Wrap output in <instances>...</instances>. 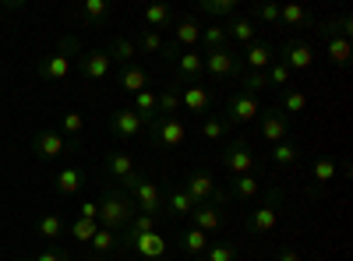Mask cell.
<instances>
[{"label": "cell", "instance_id": "cell-9", "mask_svg": "<svg viewBox=\"0 0 353 261\" xmlns=\"http://www.w3.org/2000/svg\"><path fill=\"white\" fill-rule=\"evenodd\" d=\"M113 71V61H110V53L106 50H81L78 56V74L88 78V81H106Z\"/></svg>", "mask_w": 353, "mask_h": 261}, {"label": "cell", "instance_id": "cell-25", "mask_svg": "<svg viewBox=\"0 0 353 261\" xmlns=\"http://www.w3.org/2000/svg\"><path fill=\"white\" fill-rule=\"evenodd\" d=\"M173 43L184 46V50H194L201 43V25L194 18H181V21L173 25Z\"/></svg>", "mask_w": 353, "mask_h": 261}, {"label": "cell", "instance_id": "cell-32", "mask_svg": "<svg viewBox=\"0 0 353 261\" xmlns=\"http://www.w3.org/2000/svg\"><path fill=\"white\" fill-rule=\"evenodd\" d=\"M198 11H201V14H212L216 21H223V18L237 14V0H201Z\"/></svg>", "mask_w": 353, "mask_h": 261}, {"label": "cell", "instance_id": "cell-43", "mask_svg": "<svg viewBox=\"0 0 353 261\" xmlns=\"http://www.w3.org/2000/svg\"><path fill=\"white\" fill-rule=\"evenodd\" d=\"M96 229H99V222H96V219H81V216H78V219L68 226V233H71L78 244H88V240L96 237Z\"/></svg>", "mask_w": 353, "mask_h": 261}, {"label": "cell", "instance_id": "cell-7", "mask_svg": "<svg viewBox=\"0 0 353 261\" xmlns=\"http://www.w3.org/2000/svg\"><path fill=\"white\" fill-rule=\"evenodd\" d=\"M223 166L233 173V177H248V173H254V152L248 149V141L244 138H233L226 141V149H223Z\"/></svg>", "mask_w": 353, "mask_h": 261}, {"label": "cell", "instance_id": "cell-27", "mask_svg": "<svg viewBox=\"0 0 353 261\" xmlns=\"http://www.w3.org/2000/svg\"><path fill=\"white\" fill-rule=\"evenodd\" d=\"M121 89H124V92H131V96L145 92V89H149V71H145V67H138V64H131V67H121Z\"/></svg>", "mask_w": 353, "mask_h": 261}, {"label": "cell", "instance_id": "cell-34", "mask_svg": "<svg viewBox=\"0 0 353 261\" xmlns=\"http://www.w3.org/2000/svg\"><path fill=\"white\" fill-rule=\"evenodd\" d=\"M336 173H339V163H336V159H314L311 180H314V187H321V184H332Z\"/></svg>", "mask_w": 353, "mask_h": 261}, {"label": "cell", "instance_id": "cell-52", "mask_svg": "<svg viewBox=\"0 0 353 261\" xmlns=\"http://www.w3.org/2000/svg\"><path fill=\"white\" fill-rule=\"evenodd\" d=\"M276 261H301V254L293 247H283V251H276Z\"/></svg>", "mask_w": 353, "mask_h": 261}, {"label": "cell", "instance_id": "cell-3", "mask_svg": "<svg viewBox=\"0 0 353 261\" xmlns=\"http://www.w3.org/2000/svg\"><path fill=\"white\" fill-rule=\"evenodd\" d=\"M74 56H81V43L74 36H64L61 50L39 61V78L43 81H68L71 71H74Z\"/></svg>", "mask_w": 353, "mask_h": 261}, {"label": "cell", "instance_id": "cell-18", "mask_svg": "<svg viewBox=\"0 0 353 261\" xmlns=\"http://www.w3.org/2000/svg\"><path fill=\"white\" fill-rule=\"evenodd\" d=\"M110 131L121 138V141H128V138H134L138 131H141V121H138V113L131 109V106H121V109H113L110 113Z\"/></svg>", "mask_w": 353, "mask_h": 261}, {"label": "cell", "instance_id": "cell-50", "mask_svg": "<svg viewBox=\"0 0 353 261\" xmlns=\"http://www.w3.org/2000/svg\"><path fill=\"white\" fill-rule=\"evenodd\" d=\"M201 258H205V261H237V247H230V244H212Z\"/></svg>", "mask_w": 353, "mask_h": 261}, {"label": "cell", "instance_id": "cell-11", "mask_svg": "<svg viewBox=\"0 0 353 261\" xmlns=\"http://www.w3.org/2000/svg\"><path fill=\"white\" fill-rule=\"evenodd\" d=\"M258 134H261L265 141H272V145L286 141V134H290V121H286V113H283L279 106L258 113Z\"/></svg>", "mask_w": 353, "mask_h": 261}, {"label": "cell", "instance_id": "cell-47", "mask_svg": "<svg viewBox=\"0 0 353 261\" xmlns=\"http://www.w3.org/2000/svg\"><path fill=\"white\" fill-rule=\"evenodd\" d=\"M18 261H71V254L64 247H43V251H32V254H25Z\"/></svg>", "mask_w": 353, "mask_h": 261}, {"label": "cell", "instance_id": "cell-23", "mask_svg": "<svg viewBox=\"0 0 353 261\" xmlns=\"http://www.w3.org/2000/svg\"><path fill=\"white\" fill-rule=\"evenodd\" d=\"M261 194V184L254 173H248V177H233V184L226 187V198L230 201H254Z\"/></svg>", "mask_w": 353, "mask_h": 261}, {"label": "cell", "instance_id": "cell-4", "mask_svg": "<svg viewBox=\"0 0 353 261\" xmlns=\"http://www.w3.org/2000/svg\"><path fill=\"white\" fill-rule=\"evenodd\" d=\"M279 205H283V187L272 184L269 191H265V198H258V209L248 219L251 233H269V229L276 226V219H279Z\"/></svg>", "mask_w": 353, "mask_h": 261}, {"label": "cell", "instance_id": "cell-39", "mask_svg": "<svg viewBox=\"0 0 353 261\" xmlns=\"http://www.w3.org/2000/svg\"><path fill=\"white\" fill-rule=\"evenodd\" d=\"M201 43H205V50H223L226 46V28H223V21H212V25H205L201 28Z\"/></svg>", "mask_w": 353, "mask_h": 261}, {"label": "cell", "instance_id": "cell-42", "mask_svg": "<svg viewBox=\"0 0 353 261\" xmlns=\"http://www.w3.org/2000/svg\"><path fill=\"white\" fill-rule=\"evenodd\" d=\"M36 229H39V237H43V240H50V244H53V240H61V233H64V219L50 212V216H43V219H39V226H36Z\"/></svg>", "mask_w": 353, "mask_h": 261}, {"label": "cell", "instance_id": "cell-16", "mask_svg": "<svg viewBox=\"0 0 353 261\" xmlns=\"http://www.w3.org/2000/svg\"><path fill=\"white\" fill-rule=\"evenodd\" d=\"M194 209V201L184 194V187H163V216L173 219V222H181L188 219Z\"/></svg>", "mask_w": 353, "mask_h": 261}, {"label": "cell", "instance_id": "cell-6", "mask_svg": "<svg viewBox=\"0 0 353 261\" xmlns=\"http://www.w3.org/2000/svg\"><path fill=\"white\" fill-rule=\"evenodd\" d=\"M201 61H205V74H212V78H219V81H223V78H233V74H241V67H244L241 53H237V50H230V46L205 53Z\"/></svg>", "mask_w": 353, "mask_h": 261}, {"label": "cell", "instance_id": "cell-33", "mask_svg": "<svg viewBox=\"0 0 353 261\" xmlns=\"http://www.w3.org/2000/svg\"><path fill=\"white\" fill-rule=\"evenodd\" d=\"M325 53H329V61H332L336 67H346V64H350V39L329 36V39H325Z\"/></svg>", "mask_w": 353, "mask_h": 261}, {"label": "cell", "instance_id": "cell-21", "mask_svg": "<svg viewBox=\"0 0 353 261\" xmlns=\"http://www.w3.org/2000/svg\"><path fill=\"white\" fill-rule=\"evenodd\" d=\"M81 187H85V173H81L78 166H64V169H57V177H53V191L61 194V198H74Z\"/></svg>", "mask_w": 353, "mask_h": 261}, {"label": "cell", "instance_id": "cell-15", "mask_svg": "<svg viewBox=\"0 0 353 261\" xmlns=\"http://www.w3.org/2000/svg\"><path fill=\"white\" fill-rule=\"evenodd\" d=\"M276 61H279V64H286L290 71H307V67L314 64V53H311V46H307V43L290 39V43H283V50H279Z\"/></svg>", "mask_w": 353, "mask_h": 261}, {"label": "cell", "instance_id": "cell-5", "mask_svg": "<svg viewBox=\"0 0 353 261\" xmlns=\"http://www.w3.org/2000/svg\"><path fill=\"white\" fill-rule=\"evenodd\" d=\"M149 134H152V145H159V149H176V145L188 141V121L184 117H156L149 124Z\"/></svg>", "mask_w": 353, "mask_h": 261}, {"label": "cell", "instance_id": "cell-17", "mask_svg": "<svg viewBox=\"0 0 353 261\" xmlns=\"http://www.w3.org/2000/svg\"><path fill=\"white\" fill-rule=\"evenodd\" d=\"M212 92L209 89H205V85L198 81V85H184V89H181V106L188 109V113H201V117H205V113H209L212 109Z\"/></svg>", "mask_w": 353, "mask_h": 261}, {"label": "cell", "instance_id": "cell-44", "mask_svg": "<svg viewBox=\"0 0 353 261\" xmlns=\"http://www.w3.org/2000/svg\"><path fill=\"white\" fill-rule=\"evenodd\" d=\"M290 78H293V71H290L286 64H279V61H272L269 71H265V81H269V89H290Z\"/></svg>", "mask_w": 353, "mask_h": 261}, {"label": "cell", "instance_id": "cell-13", "mask_svg": "<svg viewBox=\"0 0 353 261\" xmlns=\"http://www.w3.org/2000/svg\"><path fill=\"white\" fill-rule=\"evenodd\" d=\"M128 251H134L141 261H159V258H166L170 244H166V237L159 233V229H152V233H138V237L128 244Z\"/></svg>", "mask_w": 353, "mask_h": 261}, {"label": "cell", "instance_id": "cell-12", "mask_svg": "<svg viewBox=\"0 0 353 261\" xmlns=\"http://www.w3.org/2000/svg\"><path fill=\"white\" fill-rule=\"evenodd\" d=\"M258 113H261V106H258L254 96L233 92V96L226 99V121H230V127H233V124H251V121H258Z\"/></svg>", "mask_w": 353, "mask_h": 261}, {"label": "cell", "instance_id": "cell-8", "mask_svg": "<svg viewBox=\"0 0 353 261\" xmlns=\"http://www.w3.org/2000/svg\"><path fill=\"white\" fill-rule=\"evenodd\" d=\"M219 191L223 187L216 184V177H212V173H205V169L188 173V180H184V194L194 201V205H212Z\"/></svg>", "mask_w": 353, "mask_h": 261}, {"label": "cell", "instance_id": "cell-1", "mask_svg": "<svg viewBox=\"0 0 353 261\" xmlns=\"http://www.w3.org/2000/svg\"><path fill=\"white\" fill-rule=\"evenodd\" d=\"M138 209H134V201H131V194L128 191H121V187H106L103 191V201H99V226L103 229H110V233H121V229H128V222H131V216H134Z\"/></svg>", "mask_w": 353, "mask_h": 261}, {"label": "cell", "instance_id": "cell-37", "mask_svg": "<svg viewBox=\"0 0 353 261\" xmlns=\"http://www.w3.org/2000/svg\"><path fill=\"white\" fill-rule=\"evenodd\" d=\"M279 109L286 113V121L297 117V113L307 109V96H304L301 89H283V106H279Z\"/></svg>", "mask_w": 353, "mask_h": 261}, {"label": "cell", "instance_id": "cell-2", "mask_svg": "<svg viewBox=\"0 0 353 261\" xmlns=\"http://www.w3.org/2000/svg\"><path fill=\"white\" fill-rule=\"evenodd\" d=\"M121 191H128V194H131V201H134V209H138V212L163 216V187H159L156 180L145 177L141 169H134L131 177H124V180H121Z\"/></svg>", "mask_w": 353, "mask_h": 261}, {"label": "cell", "instance_id": "cell-45", "mask_svg": "<svg viewBox=\"0 0 353 261\" xmlns=\"http://www.w3.org/2000/svg\"><path fill=\"white\" fill-rule=\"evenodd\" d=\"M134 46L141 50V53H163V36L159 32H152V28H141V32L134 36Z\"/></svg>", "mask_w": 353, "mask_h": 261}, {"label": "cell", "instance_id": "cell-38", "mask_svg": "<svg viewBox=\"0 0 353 261\" xmlns=\"http://www.w3.org/2000/svg\"><path fill=\"white\" fill-rule=\"evenodd\" d=\"M248 18L258 25V21H265V25H279V4H265V0H258V4H251L248 8Z\"/></svg>", "mask_w": 353, "mask_h": 261}, {"label": "cell", "instance_id": "cell-22", "mask_svg": "<svg viewBox=\"0 0 353 261\" xmlns=\"http://www.w3.org/2000/svg\"><path fill=\"white\" fill-rule=\"evenodd\" d=\"M241 61L248 64V71H269V64L276 61V46L272 43H251Z\"/></svg>", "mask_w": 353, "mask_h": 261}, {"label": "cell", "instance_id": "cell-48", "mask_svg": "<svg viewBox=\"0 0 353 261\" xmlns=\"http://www.w3.org/2000/svg\"><path fill=\"white\" fill-rule=\"evenodd\" d=\"M269 89V81H265V71H248L244 74V96H258V92H265Z\"/></svg>", "mask_w": 353, "mask_h": 261}, {"label": "cell", "instance_id": "cell-35", "mask_svg": "<svg viewBox=\"0 0 353 261\" xmlns=\"http://www.w3.org/2000/svg\"><path fill=\"white\" fill-rule=\"evenodd\" d=\"M170 21H173V11L166 4H149V8H145V28L159 32V28H166Z\"/></svg>", "mask_w": 353, "mask_h": 261}, {"label": "cell", "instance_id": "cell-49", "mask_svg": "<svg viewBox=\"0 0 353 261\" xmlns=\"http://www.w3.org/2000/svg\"><path fill=\"white\" fill-rule=\"evenodd\" d=\"M81 127H85V117H81V113H74V109L61 113V131H64V138H71V134H81Z\"/></svg>", "mask_w": 353, "mask_h": 261}, {"label": "cell", "instance_id": "cell-19", "mask_svg": "<svg viewBox=\"0 0 353 261\" xmlns=\"http://www.w3.org/2000/svg\"><path fill=\"white\" fill-rule=\"evenodd\" d=\"M226 39H233V43H241V46H251V43H258V25L248 18V14H233L226 25Z\"/></svg>", "mask_w": 353, "mask_h": 261}, {"label": "cell", "instance_id": "cell-40", "mask_svg": "<svg viewBox=\"0 0 353 261\" xmlns=\"http://www.w3.org/2000/svg\"><path fill=\"white\" fill-rule=\"evenodd\" d=\"M106 14H110V4H106V0H81V18H85L88 25L106 21Z\"/></svg>", "mask_w": 353, "mask_h": 261}, {"label": "cell", "instance_id": "cell-53", "mask_svg": "<svg viewBox=\"0 0 353 261\" xmlns=\"http://www.w3.org/2000/svg\"><path fill=\"white\" fill-rule=\"evenodd\" d=\"M159 261H170V258H159Z\"/></svg>", "mask_w": 353, "mask_h": 261}, {"label": "cell", "instance_id": "cell-26", "mask_svg": "<svg viewBox=\"0 0 353 261\" xmlns=\"http://www.w3.org/2000/svg\"><path fill=\"white\" fill-rule=\"evenodd\" d=\"M106 53H110V61L113 64H121V67H131L134 64V56H138V46H134V39H124V36H117L110 46H106Z\"/></svg>", "mask_w": 353, "mask_h": 261}, {"label": "cell", "instance_id": "cell-41", "mask_svg": "<svg viewBox=\"0 0 353 261\" xmlns=\"http://www.w3.org/2000/svg\"><path fill=\"white\" fill-rule=\"evenodd\" d=\"M318 32L325 36V39H329V36H343V39H350V36H353V21H350V14H343V18H336V21L329 18V21H321Z\"/></svg>", "mask_w": 353, "mask_h": 261}, {"label": "cell", "instance_id": "cell-30", "mask_svg": "<svg viewBox=\"0 0 353 261\" xmlns=\"http://www.w3.org/2000/svg\"><path fill=\"white\" fill-rule=\"evenodd\" d=\"M106 169L113 173L117 180H124V177H131V173H134L138 166H134V156H128V152L117 149V152H110V156H106Z\"/></svg>", "mask_w": 353, "mask_h": 261}, {"label": "cell", "instance_id": "cell-51", "mask_svg": "<svg viewBox=\"0 0 353 261\" xmlns=\"http://www.w3.org/2000/svg\"><path fill=\"white\" fill-rule=\"evenodd\" d=\"M78 216H81V219H99V201H81Z\"/></svg>", "mask_w": 353, "mask_h": 261}, {"label": "cell", "instance_id": "cell-24", "mask_svg": "<svg viewBox=\"0 0 353 261\" xmlns=\"http://www.w3.org/2000/svg\"><path fill=\"white\" fill-rule=\"evenodd\" d=\"M156 109H159V117H176V109H181V85L166 81L156 92Z\"/></svg>", "mask_w": 353, "mask_h": 261}, {"label": "cell", "instance_id": "cell-29", "mask_svg": "<svg viewBox=\"0 0 353 261\" xmlns=\"http://www.w3.org/2000/svg\"><path fill=\"white\" fill-rule=\"evenodd\" d=\"M230 134V121L219 117V113H205V121H201V138L205 141H223Z\"/></svg>", "mask_w": 353, "mask_h": 261}, {"label": "cell", "instance_id": "cell-20", "mask_svg": "<svg viewBox=\"0 0 353 261\" xmlns=\"http://www.w3.org/2000/svg\"><path fill=\"white\" fill-rule=\"evenodd\" d=\"M188 219H191L194 229H201V233H209V237L223 229V212H219L216 205H194Z\"/></svg>", "mask_w": 353, "mask_h": 261}, {"label": "cell", "instance_id": "cell-14", "mask_svg": "<svg viewBox=\"0 0 353 261\" xmlns=\"http://www.w3.org/2000/svg\"><path fill=\"white\" fill-rule=\"evenodd\" d=\"M28 149H32L39 159H57V156L68 152V138L61 131H39V134H32Z\"/></svg>", "mask_w": 353, "mask_h": 261}, {"label": "cell", "instance_id": "cell-28", "mask_svg": "<svg viewBox=\"0 0 353 261\" xmlns=\"http://www.w3.org/2000/svg\"><path fill=\"white\" fill-rule=\"evenodd\" d=\"M209 247H212L209 233H201V229H194V226L181 233V251H184V254H191V258H201Z\"/></svg>", "mask_w": 353, "mask_h": 261}, {"label": "cell", "instance_id": "cell-10", "mask_svg": "<svg viewBox=\"0 0 353 261\" xmlns=\"http://www.w3.org/2000/svg\"><path fill=\"white\" fill-rule=\"evenodd\" d=\"M176 85H181V89H184V85H198L201 81V74H205V61H201V53L198 50H181V53H176Z\"/></svg>", "mask_w": 353, "mask_h": 261}, {"label": "cell", "instance_id": "cell-36", "mask_svg": "<svg viewBox=\"0 0 353 261\" xmlns=\"http://www.w3.org/2000/svg\"><path fill=\"white\" fill-rule=\"evenodd\" d=\"M279 25L301 28V25H311V14H307L301 4H283V8H279Z\"/></svg>", "mask_w": 353, "mask_h": 261}, {"label": "cell", "instance_id": "cell-46", "mask_svg": "<svg viewBox=\"0 0 353 261\" xmlns=\"http://www.w3.org/2000/svg\"><path fill=\"white\" fill-rule=\"evenodd\" d=\"M88 247H92V254H99V258H103L106 251H113V247H117V233H110V229H103V226H99V229H96V237L88 240Z\"/></svg>", "mask_w": 353, "mask_h": 261}, {"label": "cell", "instance_id": "cell-31", "mask_svg": "<svg viewBox=\"0 0 353 261\" xmlns=\"http://www.w3.org/2000/svg\"><path fill=\"white\" fill-rule=\"evenodd\" d=\"M301 163V149L293 141H279V145H272V166H279V169H290V166H297Z\"/></svg>", "mask_w": 353, "mask_h": 261}]
</instances>
